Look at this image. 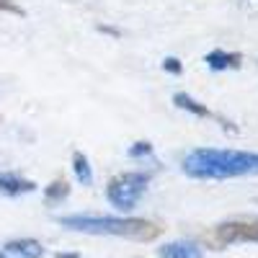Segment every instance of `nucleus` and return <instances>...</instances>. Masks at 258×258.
Masks as SVG:
<instances>
[{
    "label": "nucleus",
    "mask_w": 258,
    "mask_h": 258,
    "mask_svg": "<svg viewBox=\"0 0 258 258\" xmlns=\"http://www.w3.org/2000/svg\"><path fill=\"white\" fill-rule=\"evenodd\" d=\"M36 191V183L29 178H21L18 173H0V194L6 197H21V194Z\"/></svg>",
    "instance_id": "obj_7"
},
{
    "label": "nucleus",
    "mask_w": 258,
    "mask_h": 258,
    "mask_svg": "<svg viewBox=\"0 0 258 258\" xmlns=\"http://www.w3.org/2000/svg\"><path fill=\"white\" fill-rule=\"evenodd\" d=\"M57 258H78L75 253H57Z\"/></svg>",
    "instance_id": "obj_15"
},
{
    "label": "nucleus",
    "mask_w": 258,
    "mask_h": 258,
    "mask_svg": "<svg viewBox=\"0 0 258 258\" xmlns=\"http://www.w3.org/2000/svg\"><path fill=\"white\" fill-rule=\"evenodd\" d=\"M181 168L188 178H199V181H227V178L258 176V153L197 147L183 158Z\"/></svg>",
    "instance_id": "obj_1"
},
{
    "label": "nucleus",
    "mask_w": 258,
    "mask_h": 258,
    "mask_svg": "<svg viewBox=\"0 0 258 258\" xmlns=\"http://www.w3.org/2000/svg\"><path fill=\"white\" fill-rule=\"evenodd\" d=\"M73 170H75V178L83 183V186H91L93 183V170H91V163L85 158V153L75 150L73 153Z\"/></svg>",
    "instance_id": "obj_10"
},
{
    "label": "nucleus",
    "mask_w": 258,
    "mask_h": 258,
    "mask_svg": "<svg viewBox=\"0 0 258 258\" xmlns=\"http://www.w3.org/2000/svg\"><path fill=\"white\" fill-rule=\"evenodd\" d=\"M0 11H6V13H13V16H26V11L21 8L18 3H13V0H0Z\"/></svg>",
    "instance_id": "obj_14"
},
{
    "label": "nucleus",
    "mask_w": 258,
    "mask_h": 258,
    "mask_svg": "<svg viewBox=\"0 0 258 258\" xmlns=\"http://www.w3.org/2000/svg\"><path fill=\"white\" fill-rule=\"evenodd\" d=\"M204 243L212 250H225L235 243H258V217H232L212 225L204 232Z\"/></svg>",
    "instance_id": "obj_3"
},
{
    "label": "nucleus",
    "mask_w": 258,
    "mask_h": 258,
    "mask_svg": "<svg viewBox=\"0 0 258 258\" xmlns=\"http://www.w3.org/2000/svg\"><path fill=\"white\" fill-rule=\"evenodd\" d=\"M204 62H207V68L217 70V73H222V70H238L240 64H243V54H240V52L214 49V52H209V54L204 57Z\"/></svg>",
    "instance_id": "obj_6"
},
{
    "label": "nucleus",
    "mask_w": 258,
    "mask_h": 258,
    "mask_svg": "<svg viewBox=\"0 0 258 258\" xmlns=\"http://www.w3.org/2000/svg\"><path fill=\"white\" fill-rule=\"evenodd\" d=\"M62 227L73 232H85V235H114V238H126L137 243H150L158 240L163 227L153 220L142 217H101V214H64L57 220Z\"/></svg>",
    "instance_id": "obj_2"
},
{
    "label": "nucleus",
    "mask_w": 258,
    "mask_h": 258,
    "mask_svg": "<svg viewBox=\"0 0 258 258\" xmlns=\"http://www.w3.org/2000/svg\"><path fill=\"white\" fill-rule=\"evenodd\" d=\"M163 70L170 73V75H181V73H183V64H181L178 57H165V59H163Z\"/></svg>",
    "instance_id": "obj_13"
},
{
    "label": "nucleus",
    "mask_w": 258,
    "mask_h": 258,
    "mask_svg": "<svg viewBox=\"0 0 258 258\" xmlns=\"http://www.w3.org/2000/svg\"><path fill=\"white\" fill-rule=\"evenodd\" d=\"M147 186H150V173H137V170L135 173H121L109 181L106 197H109L111 207H116L119 212H129L140 204Z\"/></svg>",
    "instance_id": "obj_4"
},
{
    "label": "nucleus",
    "mask_w": 258,
    "mask_h": 258,
    "mask_svg": "<svg viewBox=\"0 0 258 258\" xmlns=\"http://www.w3.org/2000/svg\"><path fill=\"white\" fill-rule=\"evenodd\" d=\"M0 258H8V253H0Z\"/></svg>",
    "instance_id": "obj_16"
},
{
    "label": "nucleus",
    "mask_w": 258,
    "mask_h": 258,
    "mask_svg": "<svg viewBox=\"0 0 258 258\" xmlns=\"http://www.w3.org/2000/svg\"><path fill=\"white\" fill-rule=\"evenodd\" d=\"M68 197H70V183L64 181V178H54V181L44 188V199H47V204H62Z\"/></svg>",
    "instance_id": "obj_11"
},
{
    "label": "nucleus",
    "mask_w": 258,
    "mask_h": 258,
    "mask_svg": "<svg viewBox=\"0 0 258 258\" xmlns=\"http://www.w3.org/2000/svg\"><path fill=\"white\" fill-rule=\"evenodd\" d=\"M153 153V145L150 142H135L132 147H129V158H145Z\"/></svg>",
    "instance_id": "obj_12"
},
{
    "label": "nucleus",
    "mask_w": 258,
    "mask_h": 258,
    "mask_svg": "<svg viewBox=\"0 0 258 258\" xmlns=\"http://www.w3.org/2000/svg\"><path fill=\"white\" fill-rule=\"evenodd\" d=\"M6 253H11V255H21V258H41V255H44V248H41L39 240L21 238V240H11V243H6Z\"/></svg>",
    "instance_id": "obj_9"
},
{
    "label": "nucleus",
    "mask_w": 258,
    "mask_h": 258,
    "mask_svg": "<svg viewBox=\"0 0 258 258\" xmlns=\"http://www.w3.org/2000/svg\"><path fill=\"white\" fill-rule=\"evenodd\" d=\"M160 258H202V248L194 240H173L165 243L160 250Z\"/></svg>",
    "instance_id": "obj_8"
},
{
    "label": "nucleus",
    "mask_w": 258,
    "mask_h": 258,
    "mask_svg": "<svg viewBox=\"0 0 258 258\" xmlns=\"http://www.w3.org/2000/svg\"><path fill=\"white\" fill-rule=\"evenodd\" d=\"M173 103L178 106L181 111H188V114L199 116V119H217V121L222 124V129H232V132H238V126H235V124H230L227 119H222V116H217V114H212L204 103H199L194 96H188V93H183V91L173 96Z\"/></svg>",
    "instance_id": "obj_5"
}]
</instances>
